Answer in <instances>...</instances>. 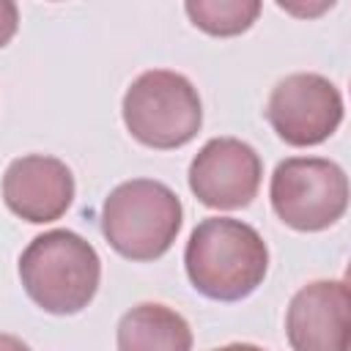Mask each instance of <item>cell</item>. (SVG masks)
I'll list each match as a JSON object with an SVG mask.
<instances>
[{"mask_svg":"<svg viewBox=\"0 0 351 351\" xmlns=\"http://www.w3.org/2000/svg\"><path fill=\"white\" fill-rule=\"evenodd\" d=\"M184 269L192 288L214 302H241L255 293L269 271L263 236L233 217H206L189 233Z\"/></svg>","mask_w":351,"mask_h":351,"instance_id":"obj_1","label":"cell"},{"mask_svg":"<svg viewBox=\"0 0 351 351\" xmlns=\"http://www.w3.org/2000/svg\"><path fill=\"white\" fill-rule=\"evenodd\" d=\"M19 280L25 293L52 315L82 313L101 282V258L96 247L74 230L55 228L36 236L19 255Z\"/></svg>","mask_w":351,"mask_h":351,"instance_id":"obj_2","label":"cell"},{"mask_svg":"<svg viewBox=\"0 0 351 351\" xmlns=\"http://www.w3.org/2000/svg\"><path fill=\"white\" fill-rule=\"evenodd\" d=\"M101 233L107 244L126 261L162 258L181 225V197L156 178H132L118 184L101 203Z\"/></svg>","mask_w":351,"mask_h":351,"instance_id":"obj_3","label":"cell"},{"mask_svg":"<svg viewBox=\"0 0 351 351\" xmlns=\"http://www.w3.org/2000/svg\"><path fill=\"white\" fill-rule=\"evenodd\" d=\"M121 115L126 132L145 148L173 151L192 143L203 126L197 88L178 71L151 69L132 80Z\"/></svg>","mask_w":351,"mask_h":351,"instance_id":"obj_4","label":"cell"},{"mask_svg":"<svg viewBox=\"0 0 351 351\" xmlns=\"http://www.w3.org/2000/svg\"><path fill=\"white\" fill-rule=\"evenodd\" d=\"M269 200L282 225L299 233H318L346 214L348 178L332 159L291 156L274 167Z\"/></svg>","mask_w":351,"mask_h":351,"instance_id":"obj_5","label":"cell"},{"mask_svg":"<svg viewBox=\"0 0 351 351\" xmlns=\"http://www.w3.org/2000/svg\"><path fill=\"white\" fill-rule=\"evenodd\" d=\"M266 121L293 148L321 145L343 123V93L324 74H288L269 93Z\"/></svg>","mask_w":351,"mask_h":351,"instance_id":"obj_6","label":"cell"},{"mask_svg":"<svg viewBox=\"0 0 351 351\" xmlns=\"http://www.w3.org/2000/svg\"><path fill=\"white\" fill-rule=\"evenodd\" d=\"M192 195L219 211L244 208L261 189L263 162L258 151L239 137H211L189 162Z\"/></svg>","mask_w":351,"mask_h":351,"instance_id":"obj_7","label":"cell"},{"mask_svg":"<svg viewBox=\"0 0 351 351\" xmlns=\"http://www.w3.org/2000/svg\"><path fill=\"white\" fill-rule=\"evenodd\" d=\"M285 335L293 351L351 348V293L346 280H313L302 285L285 313Z\"/></svg>","mask_w":351,"mask_h":351,"instance_id":"obj_8","label":"cell"},{"mask_svg":"<svg viewBox=\"0 0 351 351\" xmlns=\"http://www.w3.org/2000/svg\"><path fill=\"white\" fill-rule=\"evenodd\" d=\"M3 203L25 222H55L74 203V176L58 156L25 154L3 173Z\"/></svg>","mask_w":351,"mask_h":351,"instance_id":"obj_9","label":"cell"},{"mask_svg":"<svg viewBox=\"0 0 351 351\" xmlns=\"http://www.w3.org/2000/svg\"><path fill=\"white\" fill-rule=\"evenodd\" d=\"M115 343L118 351H192V329L173 307L143 302L121 315Z\"/></svg>","mask_w":351,"mask_h":351,"instance_id":"obj_10","label":"cell"},{"mask_svg":"<svg viewBox=\"0 0 351 351\" xmlns=\"http://www.w3.org/2000/svg\"><path fill=\"white\" fill-rule=\"evenodd\" d=\"M261 0H186L184 11L192 25L208 36L230 38L252 27L261 14Z\"/></svg>","mask_w":351,"mask_h":351,"instance_id":"obj_11","label":"cell"},{"mask_svg":"<svg viewBox=\"0 0 351 351\" xmlns=\"http://www.w3.org/2000/svg\"><path fill=\"white\" fill-rule=\"evenodd\" d=\"M19 27V8L11 0H0V47H5Z\"/></svg>","mask_w":351,"mask_h":351,"instance_id":"obj_12","label":"cell"},{"mask_svg":"<svg viewBox=\"0 0 351 351\" xmlns=\"http://www.w3.org/2000/svg\"><path fill=\"white\" fill-rule=\"evenodd\" d=\"M0 351H30V346L16 335L0 332Z\"/></svg>","mask_w":351,"mask_h":351,"instance_id":"obj_13","label":"cell"},{"mask_svg":"<svg viewBox=\"0 0 351 351\" xmlns=\"http://www.w3.org/2000/svg\"><path fill=\"white\" fill-rule=\"evenodd\" d=\"M214 351H266L261 346H252V343H228V346H219Z\"/></svg>","mask_w":351,"mask_h":351,"instance_id":"obj_14","label":"cell"}]
</instances>
